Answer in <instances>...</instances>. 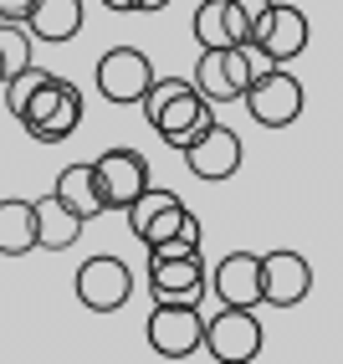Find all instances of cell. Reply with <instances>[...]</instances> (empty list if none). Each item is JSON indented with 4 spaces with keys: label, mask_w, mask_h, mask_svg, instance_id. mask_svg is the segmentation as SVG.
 Returning <instances> with one entry per match:
<instances>
[{
    "label": "cell",
    "mask_w": 343,
    "mask_h": 364,
    "mask_svg": "<svg viewBox=\"0 0 343 364\" xmlns=\"http://www.w3.org/2000/svg\"><path fill=\"white\" fill-rule=\"evenodd\" d=\"M138 108H143V118L154 124V134L169 144V149L195 144L205 134V124L215 118V103H205L200 92H195V82H185V77H154L143 87Z\"/></svg>",
    "instance_id": "6da1fadb"
},
{
    "label": "cell",
    "mask_w": 343,
    "mask_h": 364,
    "mask_svg": "<svg viewBox=\"0 0 343 364\" xmlns=\"http://www.w3.org/2000/svg\"><path fill=\"white\" fill-rule=\"evenodd\" d=\"M266 62L256 46H200V62H195V92H200L205 103H241V92L256 72H266Z\"/></svg>",
    "instance_id": "7a4b0ae2"
},
{
    "label": "cell",
    "mask_w": 343,
    "mask_h": 364,
    "mask_svg": "<svg viewBox=\"0 0 343 364\" xmlns=\"http://www.w3.org/2000/svg\"><path fill=\"white\" fill-rule=\"evenodd\" d=\"M16 118H21V129H26L36 144H62V139L77 134V124H82V87L52 72V77L21 103Z\"/></svg>",
    "instance_id": "3957f363"
},
{
    "label": "cell",
    "mask_w": 343,
    "mask_h": 364,
    "mask_svg": "<svg viewBox=\"0 0 343 364\" xmlns=\"http://www.w3.org/2000/svg\"><path fill=\"white\" fill-rule=\"evenodd\" d=\"M241 103H246V113L256 118L261 129H287L303 118V82L292 77L287 67H266L256 72V77L246 82V92H241Z\"/></svg>",
    "instance_id": "277c9868"
},
{
    "label": "cell",
    "mask_w": 343,
    "mask_h": 364,
    "mask_svg": "<svg viewBox=\"0 0 343 364\" xmlns=\"http://www.w3.org/2000/svg\"><path fill=\"white\" fill-rule=\"evenodd\" d=\"M200 333H205V313L195 303H154L149 323H143V338L159 359H195Z\"/></svg>",
    "instance_id": "5b68a950"
},
{
    "label": "cell",
    "mask_w": 343,
    "mask_h": 364,
    "mask_svg": "<svg viewBox=\"0 0 343 364\" xmlns=\"http://www.w3.org/2000/svg\"><path fill=\"white\" fill-rule=\"evenodd\" d=\"M200 354L220 359V364H246L261 354V318L251 308H226L205 318V333H200Z\"/></svg>",
    "instance_id": "8992f818"
},
{
    "label": "cell",
    "mask_w": 343,
    "mask_h": 364,
    "mask_svg": "<svg viewBox=\"0 0 343 364\" xmlns=\"http://www.w3.org/2000/svg\"><path fill=\"white\" fill-rule=\"evenodd\" d=\"M307 36H312V26H307V16L298 6H266L251 21V46L272 67H287L292 57H303L307 52Z\"/></svg>",
    "instance_id": "52a82bcc"
},
{
    "label": "cell",
    "mask_w": 343,
    "mask_h": 364,
    "mask_svg": "<svg viewBox=\"0 0 343 364\" xmlns=\"http://www.w3.org/2000/svg\"><path fill=\"white\" fill-rule=\"evenodd\" d=\"M149 82H154V62L138 46H113V52L97 57V92L118 108H134Z\"/></svg>",
    "instance_id": "ba28073f"
},
{
    "label": "cell",
    "mask_w": 343,
    "mask_h": 364,
    "mask_svg": "<svg viewBox=\"0 0 343 364\" xmlns=\"http://www.w3.org/2000/svg\"><path fill=\"white\" fill-rule=\"evenodd\" d=\"M185 169L195 180H205V185H220V180H231L236 169H241V134L236 129H226L220 118H210L205 124V134L195 139V144H185Z\"/></svg>",
    "instance_id": "9c48e42d"
},
{
    "label": "cell",
    "mask_w": 343,
    "mask_h": 364,
    "mask_svg": "<svg viewBox=\"0 0 343 364\" xmlns=\"http://www.w3.org/2000/svg\"><path fill=\"white\" fill-rule=\"evenodd\" d=\"M149 298L154 303H195L205 298V262L200 252H175V257H154L149 252Z\"/></svg>",
    "instance_id": "30bf717a"
},
{
    "label": "cell",
    "mask_w": 343,
    "mask_h": 364,
    "mask_svg": "<svg viewBox=\"0 0 343 364\" xmlns=\"http://www.w3.org/2000/svg\"><path fill=\"white\" fill-rule=\"evenodd\" d=\"M134 298V272L124 257H87L77 267V303L92 313H113Z\"/></svg>",
    "instance_id": "8fae6325"
},
{
    "label": "cell",
    "mask_w": 343,
    "mask_h": 364,
    "mask_svg": "<svg viewBox=\"0 0 343 364\" xmlns=\"http://www.w3.org/2000/svg\"><path fill=\"white\" fill-rule=\"evenodd\" d=\"M92 180H97V196H103V210H124L149 185V159L138 149H103L92 159Z\"/></svg>",
    "instance_id": "7c38bea8"
},
{
    "label": "cell",
    "mask_w": 343,
    "mask_h": 364,
    "mask_svg": "<svg viewBox=\"0 0 343 364\" xmlns=\"http://www.w3.org/2000/svg\"><path fill=\"white\" fill-rule=\"evenodd\" d=\"M205 293L220 298V308H261V257L231 252L220 267H205Z\"/></svg>",
    "instance_id": "4fadbf2b"
},
{
    "label": "cell",
    "mask_w": 343,
    "mask_h": 364,
    "mask_svg": "<svg viewBox=\"0 0 343 364\" xmlns=\"http://www.w3.org/2000/svg\"><path fill=\"white\" fill-rule=\"evenodd\" d=\"M312 293V262L303 252H266L261 257V303L266 308H298Z\"/></svg>",
    "instance_id": "5bb4252c"
},
{
    "label": "cell",
    "mask_w": 343,
    "mask_h": 364,
    "mask_svg": "<svg viewBox=\"0 0 343 364\" xmlns=\"http://www.w3.org/2000/svg\"><path fill=\"white\" fill-rule=\"evenodd\" d=\"M190 26L200 46H246L251 41V21L241 16L236 0H200Z\"/></svg>",
    "instance_id": "9a60e30c"
},
{
    "label": "cell",
    "mask_w": 343,
    "mask_h": 364,
    "mask_svg": "<svg viewBox=\"0 0 343 364\" xmlns=\"http://www.w3.org/2000/svg\"><path fill=\"white\" fill-rule=\"evenodd\" d=\"M21 26L31 31V41H72L82 31V0H31Z\"/></svg>",
    "instance_id": "2e32d148"
},
{
    "label": "cell",
    "mask_w": 343,
    "mask_h": 364,
    "mask_svg": "<svg viewBox=\"0 0 343 364\" xmlns=\"http://www.w3.org/2000/svg\"><path fill=\"white\" fill-rule=\"evenodd\" d=\"M31 210H36V247H46V252H67V247H77V236H82V215H72L52 190H46L41 200H31Z\"/></svg>",
    "instance_id": "e0dca14e"
},
{
    "label": "cell",
    "mask_w": 343,
    "mask_h": 364,
    "mask_svg": "<svg viewBox=\"0 0 343 364\" xmlns=\"http://www.w3.org/2000/svg\"><path fill=\"white\" fill-rule=\"evenodd\" d=\"M52 196L72 210V215H82V221H97L103 215V196H97V180H92V164H67L57 185H52Z\"/></svg>",
    "instance_id": "ac0fdd59"
},
{
    "label": "cell",
    "mask_w": 343,
    "mask_h": 364,
    "mask_svg": "<svg viewBox=\"0 0 343 364\" xmlns=\"http://www.w3.org/2000/svg\"><path fill=\"white\" fill-rule=\"evenodd\" d=\"M36 252V210L31 200H0V257H26Z\"/></svg>",
    "instance_id": "d6986e66"
},
{
    "label": "cell",
    "mask_w": 343,
    "mask_h": 364,
    "mask_svg": "<svg viewBox=\"0 0 343 364\" xmlns=\"http://www.w3.org/2000/svg\"><path fill=\"white\" fill-rule=\"evenodd\" d=\"M31 52H36L31 31L21 26V21H0V62H6V77L26 67V62H31Z\"/></svg>",
    "instance_id": "ffe728a7"
},
{
    "label": "cell",
    "mask_w": 343,
    "mask_h": 364,
    "mask_svg": "<svg viewBox=\"0 0 343 364\" xmlns=\"http://www.w3.org/2000/svg\"><path fill=\"white\" fill-rule=\"evenodd\" d=\"M46 77H52V72H46V67H36V62H26V67H21V72H11V77L6 82H0V92H6V108H11V118L21 113V103H26L31 98V92L46 82Z\"/></svg>",
    "instance_id": "44dd1931"
},
{
    "label": "cell",
    "mask_w": 343,
    "mask_h": 364,
    "mask_svg": "<svg viewBox=\"0 0 343 364\" xmlns=\"http://www.w3.org/2000/svg\"><path fill=\"white\" fill-rule=\"evenodd\" d=\"M31 0H0V21H26Z\"/></svg>",
    "instance_id": "7402d4cb"
},
{
    "label": "cell",
    "mask_w": 343,
    "mask_h": 364,
    "mask_svg": "<svg viewBox=\"0 0 343 364\" xmlns=\"http://www.w3.org/2000/svg\"><path fill=\"white\" fill-rule=\"evenodd\" d=\"M124 6H129V11H138V16H154V11H164V6H169V0H124Z\"/></svg>",
    "instance_id": "603a6c76"
},
{
    "label": "cell",
    "mask_w": 343,
    "mask_h": 364,
    "mask_svg": "<svg viewBox=\"0 0 343 364\" xmlns=\"http://www.w3.org/2000/svg\"><path fill=\"white\" fill-rule=\"evenodd\" d=\"M236 6H241V16H246V21H256L266 6H272V0H236Z\"/></svg>",
    "instance_id": "cb8c5ba5"
},
{
    "label": "cell",
    "mask_w": 343,
    "mask_h": 364,
    "mask_svg": "<svg viewBox=\"0 0 343 364\" xmlns=\"http://www.w3.org/2000/svg\"><path fill=\"white\" fill-rule=\"evenodd\" d=\"M103 6H108V11H129V6H124V0H103Z\"/></svg>",
    "instance_id": "d4e9b609"
},
{
    "label": "cell",
    "mask_w": 343,
    "mask_h": 364,
    "mask_svg": "<svg viewBox=\"0 0 343 364\" xmlns=\"http://www.w3.org/2000/svg\"><path fill=\"white\" fill-rule=\"evenodd\" d=\"M0 82H6V62H0Z\"/></svg>",
    "instance_id": "484cf974"
}]
</instances>
